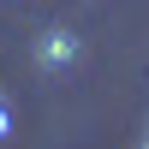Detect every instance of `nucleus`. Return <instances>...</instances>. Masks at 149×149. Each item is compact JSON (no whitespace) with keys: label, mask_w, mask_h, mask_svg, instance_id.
<instances>
[{"label":"nucleus","mask_w":149,"mask_h":149,"mask_svg":"<svg viewBox=\"0 0 149 149\" xmlns=\"http://www.w3.org/2000/svg\"><path fill=\"white\" fill-rule=\"evenodd\" d=\"M78 54H84V42H78L72 30H42V36H36V66H48V72L72 66Z\"/></svg>","instance_id":"1"},{"label":"nucleus","mask_w":149,"mask_h":149,"mask_svg":"<svg viewBox=\"0 0 149 149\" xmlns=\"http://www.w3.org/2000/svg\"><path fill=\"white\" fill-rule=\"evenodd\" d=\"M6 131H12V107H6V95H0V143H6Z\"/></svg>","instance_id":"2"},{"label":"nucleus","mask_w":149,"mask_h":149,"mask_svg":"<svg viewBox=\"0 0 149 149\" xmlns=\"http://www.w3.org/2000/svg\"><path fill=\"white\" fill-rule=\"evenodd\" d=\"M143 149H149V143H143Z\"/></svg>","instance_id":"3"}]
</instances>
